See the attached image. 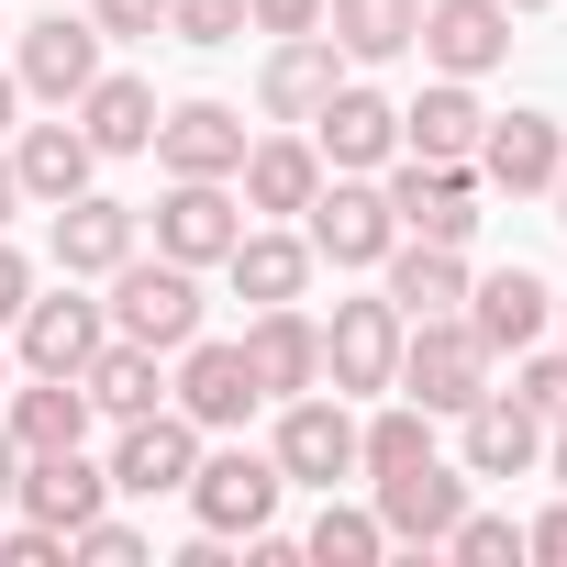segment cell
I'll return each mask as SVG.
<instances>
[{"instance_id": "cell-41", "label": "cell", "mask_w": 567, "mask_h": 567, "mask_svg": "<svg viewBox=\"0 0 567 567\" xmlns=\"http://www.w3.org/2000/svg\"><path fill=\"white\" fill-rule=\"evenodd\" d=\"M23 301H34V267H23V245H0V323H23Z\"/></svg>"}, {"instance_id": "cell-35", "label": "cell", "mask_w": 567, "mask_h": 567, "mask_svg": "<svg viewBox=\"0 0 567 567\" xmlns=\"http://www.w3.org/2000/svg\"><path fill=\"white\" fill-rule=\"evenodd\" d=\"M445 556L501 567V556H523V523H512V512H456V523H445Z\"/></svg>"}, {"instance_id": "cell-10", "label": "cell", "mask_w": 567, "mask_h": 567, "mask_svg": "<svg viewBox=\"0 0 567 567\" xmlns=\"http://www.w3.org/2000/svg\"><path fill=\"white\" fill-rule=\"evenodd\" d=\"M234 234H245V212L223 200V178H167V200H156V256H178V267H223Z\"/></svg>"}, {"instance_id": "cell-5", "label": "cell", "mask_w": 567, "mask_h": 567, "mask_svg": "<svg viewBox=\"0 0 567 567\" xmlns=\"http://www.w3.org/2000/svg\"><path fill=\"white\" fill-rule=\"evenodd\" d=\"M101 334H112V312L79 301V290H56V301H23L12 357H23V379H79V368L101 357Z\"/></svg>"}, {"instance_id": "cell-48", "label": "cell", "mask_w": 567, "mask_h": 567, "mask_svg": "<svg viewBox=\"0 0 567 567\" xmlns=\"http://www.w3.org/2000/svg\"><path fill=\"white\" fill-rule=\"evenodd\" d=\"M501 12H545V0H501Z\"/></svg>"}, {"instance_id": "cell-8", "label": "cell", "mask_w": 567, "mask_h": 567, "mask_svg": "<svg viewBox=\"0 0 567 567\" xmlns=\"http://www.w3.org/2000/svg\"><path fill=\"white\" fill-rule=\"evenodd\" d=\"M312 256H334V267H379L390 245H401V223H390V189H368V178H334V189H312V234H301Z\"/></svg>"}, {"instance_id": "cell-3", "label": "cell", "mask_w": 567, "mask_h": 567, "mask_svg": "<svg viewBox=\"0 0 567 567\" xmlns=\"http://www.w3.org/2000/svg\"><path fill=\"white\" fill-rule=\"evenodd\" d=\"M390 223L423 245H467L478 234V167L467 156H401L390 167Z\"/></svg>"}, {"instance_id": "cell-28", "label": "cell", "mask_w": 567, "mask_h": 567, "mask_svg": "<svg viewBox=\"0 0 567 567\" xmlns=\"http://www.w3.org/2000/svg\"><path fill=\"white\" fill-rule=\"evenodd\" d=\"M245 200L256 212H312V189H323V145H301V134H267V145H245Z\"/></svg>"}, {"instance_id": "cell-4", "label": "cell", "mask_w": 567, "mask_h": 567, "mask_svg": "<svg viewBox=\"0 0 567 567\" xmlns=\"http://www.w3.org/2000/svg\"><path fill=\"white\" fill-rule=\"evenodd\" d=\"M278 489H290V478H278V456L223 445V456H200V467H189V489H178V501L200 512V534H223V545H234V534H256V523L278 512Z\"/></svg>"}, {"instance_id": "cell-47", "label": "cell", "mask_w": 567, "mask_h": 567, "mask_svg": "<svg viewBox=\"0 0 567 567\" xmlns=\"http://www.w3.org/2000/svg\"><path fill=\"white\" fill-rule=\"evenodd\" d=\"M556 489H567V423H556Z\"/></svg>"}, {"instance_id": "cell-6", "label": "cell", "mask_w": 567, "mask_h": 567, "mask_svg": "<svg viewBox=\"0 0 567 567\" xmlns=\"http://www.w3.org/2000/svg\"><path fill=\"white\" fill-rule=\"evenodd\" d=\"M189 467H200V423L189 412H134L123 445H112V489L123 501H167V489H189Z\"/></svg>"}, {"instance_id": "cell-43", "label": "cell", "mask_w": 567, "mask_h": 567, "mask_svg": "<svg viewBox=\"0 0 567 567\" xmlns=\"http://www.w3.org/2000/svg\"><path fill=\"white\" fill-rule=\"evenodd\" d=\"M12 489H23V445H12V434H0V501H12Z\"/></svg>"}, {"instance_id": "cell-25", "label": "cell", "mask_w": 567, "mask_h": 567, "mask_svg": "<svg viewBox=\"0 0 567 567\" xmlns=\"http://www.w3.org/2000/svg\"><path fill=\"white\" fill-rule=\"evenodd\" d=\"M323 34H334V56L390 68V56H412V34H423V0H323Z\"/></svg>"}, {"instance_id": "cell-42", "label": "cell", "mask_w": 567, "mask_h": 567, "mask_svg": "<svg viewBox=\"0 0 567 567\" xmlns=\"http://www.w3.org/2000/svg\"><path fill=\"white\" fill-rule=\"evenodd\" d=\"M523 556H556V567H567V501H556L545 523H523Z\"/></svg>"}, {"instance_id": "cell-34", "label": "cell", "mask_w": 567, "mask_h": 567, "mask_svg": "<svg viewBox=\"0 0 567 567\" xmlns=\"http://www.w3.org/2000/svg\"><path fill=\"white\" fill-rule=\"evenodd\" d=\"M301 556H323V567H368V556H390V523L357 512V501H323L312 534H301Z\"/></svg>"}, {"instance_id": "cell-14", "label": "cell", "mask_w": 567, "mask_h": 567, "mask_svg": "<svg viewBox=\"0 0 567 567\" xmlns=\"http://www.w3.org/2000/svg\"><path fill=\"white\" fill-rule=\"evenodd\" d=\"M412 45H423L445 79H489V68L512 56V12H501V0H434Z\"/></svg>"}, {"instance_id": "cell-19", "label": "cell", "mask_w": 567, "mask_h": 567, "mask_svg": "<svg viewBox=\"0 0 567 567\" xmlns=\"http://www.w3.org/2000/svg\"><path fill=\"white\" fill-rule=\"evenodd\" d=\"M34 523H56V534H79L101 501H112V467H90V445H56V456H23V489H12Z\"/></svg>"}, {"instance_id": "cell-23", "label": "cell", "mask_w": 567, "mask_h": 567, "mask_svg": "<svg viewBox=\"0 0 567 567\" xmlns=\"http://www.w3.org/2000/svg\"><path fill=\"white\" fill-rule=\"evenodd\" d=\"M456 423H467V478H523V467L545 456V423H534L523 401H501V390H478Z\"/></svg>"}, {"instance_id": "cell-50", "label": "cell", "mask_w": 567, "mask_h": 567, "mask_svg": "<svg viewBox=\"0 0 567 567\" xmlns=\"http://www.w3.org/2000/svg\"><path fill=\"white\" fill-rule=\"evenodd\" d=\"M556 312H567V301H556Z\"/></svg>"}, {"instance_id": "cell-2", "label": "cell", "mask_w": 567, "mask_h": 567, "mask_svg": "<svg viewBox=\"0 0 567 567\" xmlns=\"http://www.w3.org/2000/svg\"><path fill=\"white\" fill-rule=\"evenodd\" d=\"M112 334L178 357V346L200 334V278H189L178 256H123V267H112Z\"/></svg>"}, {"instance_id": "cell-37", "label": "cell", "mask_w": 567, "mask_h": 567, "mask_svg": "<svg viewBox=\"0 0 567 567\" xmlns=\"http://www.w3.org/2000/svg\"><path fill=\"white\" fill-rule=\"evenodd\" d=\"M68 556H90V567H134V556H145V534H134V523H112V512H90V523L68 534Z\"/></svg>"}, {"instance_id": "cell-36", "label": "cell", "mask_w": 567, "mask_h": 567, "mask_svg": "<svg viewBox=\"0 0 567 567\" xmlns=\"http://www.w3.org/2000/svg\"><path fill=\"white\" fill-rule=\"evenodd\" d=\"M167 34L178 45H234L245 34V0H167Z\"/></svg>"}, {"instance_id": "cell-21", "label": "cell", "mask_w": 567, "mask_h": 567, "mask_svg": "<svg viewBox=\"0 0 567 567\" xmlns=\"http://www.w3.org/2000/svg\"><path fill=\"white\" fill-rule=\"evenodd\" d=\"M467 167H478L489 189H512V200H523V189H545V178L567 167V145H556V123H545V112H501V123L478 134V156H467Z\"/></svg>"}, {"instance_id": "cell-39", "label": "cell", "mask_w": 567, "mask_h": 567, "mask_svg": "<svg viewBox=\"0 0 567 567\" xmlns=\"http://www.w3.org/2000/svg\"><path fill=\"white\" fill-rule=\"evenodd\" d=\"M245 23H256V34H312L323 0H245Z\"/></svg>"}, {"instance_id": "cell-1", "label": "cell", "mask_w": 567, "mask_h": 567, "mask_svg": "<svg viewBox=\"0 0 567 567\" xmlns=\"http://www.w3.org/2000/svg\"><path fill=\"white\" fill-rule=\"evenodd\" d=\"M401 401H423V412H467L478 390H489V346L467 334V312H423V323H401V379H390Z\"/></svg>"}, {"instance_id": "cell-17", "label": "cell", "mask_w": 567, "mask_h": 567, "mask_svg": "<svg viewBox=\"0 0 567 567\" xmlns=\"http://www.w3.org/2000/svg\"><path fill=\"white\" fill-rule=\"evenodd\" d=\"M245 368H256L267 401H301V390L323 379V323H301L290 301H267V312L245 323Z\"/></svg>"}, {"instance_id": "cell-38", "label": "cell", "mask_w": 567, "mask_h": 567, "mask_svg": "<svg viewBox=\"0 0 567 567\" xmlns=\"http://www.w3.org/2000/svg\"><path fill=\"white\" fill-rule=\"evenodd\" d=\"M534 423H567V357H523V390H512Z\"/></svg>"}, {"instance_id": "cell-18", "label": "cell", "mask_w": 567, "mask_h": 567, "mask_svg": "<svg viewBox=\"0 0 567 567\" xmlns=\"http://www.w3.org/2000/svg\"><path fill=\"white\" fill-rule=\"evenodd\" d=\"M312 145H323V167H379V156H401V112L379 90L334 79V101L312 112Z\"/></svg>"}, {"instance_id": "cell-13", "label": "cell", "mask_w": 567, "mask_h": 567, "mask_svg": "<svg viewBox=\"0 0 567 567\" xmlns=\"http://www.w3.org/2000/svg\"><path fill=\"white\" fill-rule=\"evenodd\" d=\"M545 323H556V290H545L534 267H489L478 290H467V334H478L489 357H523Z\"/></svg>"}, {"instance_id": "cell-11", "label": "cell", "mask_w": 567, "mask_h": 567, "mask_svg": "<svg viewBox=\"0 0 567 567\" xmlns=\"http://www.w3.org/2000/svg\"><path fill=\"white\" fill-rule=\"evenodd\" d=\"M156 167H167V178H234V167H245V112H223V101L156 112Z\"/></svg>"}, {"instance_id": "cell-26", "label": "cell", "mask_w": 567, "mask_h": 567, "mask_svg": "<svg viewBox=\"0 0 567 567\" xmlns=\"http://www.w3.org/2000/svg\"><path fill=\"white\" fill-rule=\"evenodd\" d=\"M379 267H390V301H401V323H423V312H467V267H456V245H423V234H401Z\"/></svg>"}, {"instance_id": "cell-9", "label": "cell", "mask_w": 567, "mask_h": 567, "mask_svg": "<svg viewBox=\"0 0 567 567\" xmlns=\"http://www.w3.org/2000/svg\"><path fill=\"white\" fill-rule=\"evenodd\" d=\"M323 379H334V390H390V379H401V301H334V323H323Z\"/></svg>"}, {"instance_id": "cell-12", "label": "cell", "mask_w": 567, "mask_h": 567, "mask_svg": "<svg viewBox=\"0 0 567 567\" xmlns=\"http://www.w3.org/2000/svg\"><path fill=\"white\" fill-rule=\"evenodd\" d=\"M267 390H256V368H245V346H178V412L200 423V434H234L245 412H256Z\"/></svg>"}, {"instance_id": "cell-22", "label": "cell", "mask_w": 567, "mask_h": 567, "mask_svg": "<svg viewBox=\"0 0 567 567\" xmlns=\"http://www.w3.org/2000/svg\"><path fill=\"white\" fill-rule=\"evenodd\" d=\"M123 256H134V212H123V200H101V189L56 200V267H68V278H112Z\"/></svg>"}, {"instance_id": "cell-45", "label": "cell", "mask_w": 567, "mask_h": 567, "mask_svg": "<svg viewBox=\"0 0 567 567\" xmlns=\"http://www.w3.org/2000/svg\"><path fill=\"white\" fill-rule=\"evenodd\" d=\"M12 101H23V79H12V68H0V123H12Z\"/></svg>"}, {"instance_id": "cell-7", "label": "cell", "mask_w": 567, "mask_h": 567, "mask_svg": "<svg viewBox=\"0 0 567 567\" xmlns=\"http://www.w3.org/2000/svg\"><path fill=\"white\" fill-rule=\"evenodd\" d=\"M267 456H278V478H290V489H334V478L357 467V423H346V390H334V401H312V390H301L290 412H278V445H267Z\"/></svg>"}, {"instance_id": "cell-33", "label": "cell", "mask_w": 567, "mask_h": 567, "mask_svg": "<svg viewBox=\"0 0 567 567\" xmlns=\"http://www.w3.org/2000/svg\"><path fill=\"white\" fill-rule=\"evenodd\" d=\"M423 456H434V412H423V401H390V412L357 434V467H368V478H390V467H423Z\"/></svg>"}, {"instance_id": "cell-29", "label": "cell", "mask_w": 567, "mask_h": 567, "mask_svg": "<svg viewBox=\"0 0 567 567\" xmlns=\"http://www.w3.org/2000/svg\"><path fill=\"white\" fill-rule=\"evenodd\" d=\"M223 267H234V290L267 312V301H301V278H312V245H301V234H267V223H245Z\"/></svg>"}, {"instance_id": "cell-16", "label": "cell", "mask_w": 567, "mask_h": 567, "mask_svg": "<svg viewBox=\"0 0 567 567\" xmlns=\"http://www.w3.org/2000/svg\"><path fill=\"white\" fill-rule=\"evenodd\" d=\"M467 512V478L445 467V456H423V467H390L379 478V523H390V545H445V523Z\"/></svg>"}, {"instance_id": "cell-31", "label": "cell", "mask_w": 567, "mask_h": 567, "mask_svg": "<svg viewBox=\"0 0 567 567\" xmlns=\"http://www.w3.org/2000/svg\"><path fill=\"white\" fill-rule=\"evenodd\" d=\"M79 390H90V412H112V423H134V412H156V346H134V334H101V357L79 368Z\"/></svg>"}, {"instance_id": "cell-49", "label": "cell", "mask_w": 567, "mask_h": 567, "mask_svg": "<svg viewBox=\"0 0 567 567\" xmlns=\"http://www.w3.org/2000/svg\"><path fill=\"white\" fill-rule=\"evenodd\" d=\"M0 390H12V357H0Z\"/></svg>"}, {"instance_id": "cell-24", "label": "cell", "mask_w": 567, "mask_h": 567, "mask_svg": "<svg viewBox=\"0 0 567 567\" xmlns=\"http://www.w3.org/2000/svg\"><path fill=\"white\" fill-rule=\"evenodd\" d=\"M0 434H12L23 456L90 445V390H79V379H23V390H12V412H0Z\"/></svg>"}, {"instance_id": "cell-46", "label": "cell", "mask_w": 567, "mask_h": 567, "mask_svg": "<svg viewBox=\"0 0 567 567\" xmlns=\"http://www.w3.org/2000/svg\"><path fill=\"white\" fill-rule=\"evenodd\" d=\"M545 189H556V223H567V167H556V178H545Z\"/></svg>"}, {"instance_id": "cell-15", "label": "cell", "mask_w": 567, "mask_h": 567, "mask_svg": "<svg viewBox=\"0 0 567 567\" xmlns=\"http://www.w3.org/2000/svg\"><path fill=\"white\" fill-rule=\"evenodd\" d=\"M12 79H23L34 101H56V112H68V101L101 79V23H68V12H56V23H23V56H12Z\"/></svg>"}, {"instance_id": "cell-27", "label": "cell", "mask_w": 567, "mask_h": 567, "mask_svg": "<svg viewBox=\"0 0 567 567\" xmlns=\"http://www.w3.org/2000/svg\"><path fill=\"white\" fill-rule=\"evenodd\" d=\"M90 167H101V145H90L79 123H34V134L12 145V178H23V200H79V189H90Z\"/></svg>"}, {"instance_id": "cell-40", "label": "cell", "mask_w": 567, "mask_h": 567, "mask_svg": "<svg viewBox=\"0 0 567 567\" xmlns=\"http://www.w3.org/2000/svg\"><path fill=\"white\" fill-rule=\"evenodd\" d=\"M90 23H101V34H156L167 0H90Z\"/></svg>"}, {"instance_id": "cell-20", "label": "cell", "mask_w": 567, "mask_h": 567, "mask_svg": "<svg viewBox=\"0 0 567 567\" xmlns=\"http://www.w3.org/2000/svg\"><path fill=\"white\" fill-rule=\"evenodd\" d=\"M334 79H346V56H334V34L312 23V34H278V45H267V79H256V90H267L278 123H312V112L334 101Z\"/></svg>"}, {"instance_id": "cell-30", "label": "cell", "mask_w": 567, "mask_h": 567, "mask_svg": "<svg viewBox=\"0 0 567 567\" xmlns=\"http://www.w3.org/2000/svg\"><path fill=\"white\" fill-rule=\"evenodd\" d=\"M79 134H90L101 156H145V145H156V90H145V79H90V90H79Z\"/></svg>"}, {"instance_id": "cell-44", "label": "cell", "mask_w": 567, "mask_h": 567, "mask_svg": "<svg viewBox=\"0 0 567 567\" xmlns=\"http://www.w3.org/2000/svg\"><path fill=\"white\" fill-rule=\"evenodd\" d=\"M12 200H23V178H12V156H0V223H12Z\"/></svg>"}, {"instance_id": "cell-32", "label": "cell", "mask_w": 567, "mask_h": 567, "mask_svg": "<svg viewBox=\"0 0 567 567\" xmlns=\"http://www.w3.org/2000/svg\"><path fill=\"white\" fill-rule=\"evenodd\" d=\"M478 134H489V112L467 101V79H445V90H423V101L401 112V145H412V156H478Z\"/></svg>"}]
</instances>
